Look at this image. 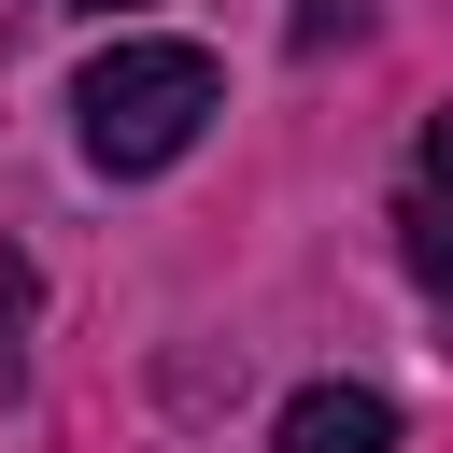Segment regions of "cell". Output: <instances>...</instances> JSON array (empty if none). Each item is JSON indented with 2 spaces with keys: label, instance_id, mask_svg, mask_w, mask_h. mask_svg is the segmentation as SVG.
<instances>
[{
  "label": "cell",
  "instance_id": "4",
  "mask_svg": "<svg viewBox=\"0 0 453 453\" xmlns=\"http://www.w3.org/2000/svg\"><path fill=\"white\" fill-rule=\"evenodd\" d=\"M85 14H127V0H85Z\"/></svg>",
  "mask_w": 453,
  "mask_h": 453
},
{
  "label": "cell",
  "instance_id": "3",
  "mask_svg": "<svg viewBox=\"0 0 453 453\" xmlns=\"http://www.w3.org/2000/svg\"><path fill=\"white\" fill-rule=\"evenodd\" d=\"M411 269L453 297V113L425 127V156H411Z\"/></svg>",
  "mask_w": 453,
  "mask_h": 453
},
{
  "label": "cell",
  "instance_id": "2",
  "mask_svg": "<svg viewBox=\"0 0 453 453\" xmlns=\"http://www.w3.org/2000/svg\"><path fill=\"white\" fill-rule=\"evenodd\" d=\"M269 453H396V396H368V382H297Z\"/></svg>",
  "mask_w": 453,
  "mask_h": 453
},
{
  "label": "cell",
  "instance_id": "1",
  "mask_svg": "<svg viewBox=\"0 0 453 453\" xmlns=\"http://www.w3.org/2000/svg\"><path fill=\"white\" fill-rule=\"evenodd\" d=\"M212 113H226V71L198 42H113L85 71V156L99 170H170Z\"/></svg>",
  "mask_w": 453,
  "mask_h": 453
}]
</instances>
